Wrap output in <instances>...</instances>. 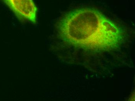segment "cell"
<instances>
[{
    "mask_svg": "<svg viewBox=\"0 0 135 101\" xmlns=\"http://www.w3.org/2000/svg\"><path fill=\"white\" fill-rule=\"evenodd\" d=\"M58 31L65 43L90 50L115 49L122 39L118 26L92 8H79L68 12L59 22Z\"/></svg>",
    "mask_w": 135,
    "mask_h": 101,
    "instance_id": "6da1fadb",
    "label": "cell"
},
{
    "mask_svg": "<svg viewBox=\"0 0 135 101\" xmlns=\"http://www.w3.org/2000/svg\"><path fill=\"white\" fill-rule=\"evenodd\" d=\"M21 21L37 23V8L33 0H2Z\"/></svg>",
    "mask_w": 135,
    "mask_h": 101,
    "instance_id": "7a4b0ae2",
    "label": "cell"
}]
</instances>
